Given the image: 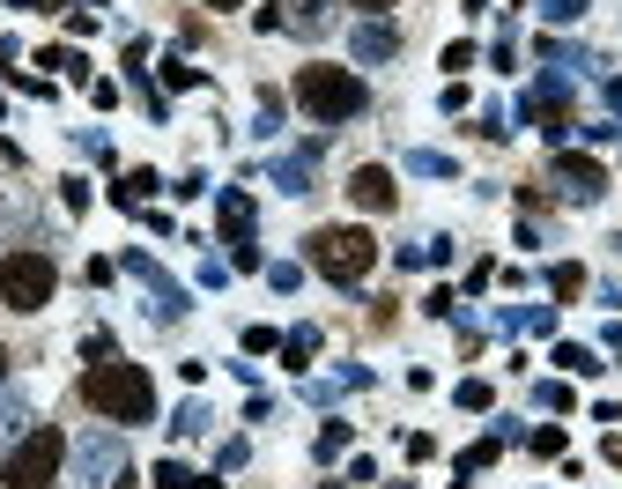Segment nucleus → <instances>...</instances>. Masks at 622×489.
<instances>
[{"instance_id": "obj_1", "label": "nucleus", "mask_w": 622, "mask_h": 489, "mask_svg": "<svg viewBox=\"0 0 622 489\" xmlns=\"http://www.w3.org/2000/svg\"><path fill=\"white\" fill-rule=\"evenodd\" d=\"M82 401L104 415V423H149L156 415V378L141 364H126V356H104V364H89L82 371Z\"/></svg>"}, {"instance_id": "obj_2", "label": "nucleus", "mask_w": 622, "mask_h": 489, "mask_svg": "<svg viewBox=\"0 0 622 489\" xmlns=\"http://www.w3.org/2000/svg\"><path fill=\"white\" fill-rule=\"evenodd\" d=\"M304 260H312V275H327L333 289H356L378 267V238L356 230V223H327V230L304 238Z\"/></svg>"}, {"instance_id": "obj_3", "label": "nucleus", "mask_w": 622, "mask_h": 489, "mask_svg": "<svg viewBox=\"0 0 622 489\" xmlns=\"http://www.w3.org/2000/svg\"><path fill=\"white\" fill-rule=\"evenodd\" d=\"M296 104L319 126H348L371 104V89H364V75H348V67H296Z\"/></svg>"}, {"instance_id": "obj_4", "label": "nucleus", "mask_w": 622, "mask_h": 489, "mask_svg": "<svg viewBox=\"0 0 622 489\" xmlns=\"http://www.w3.org/2000/svg\"><path fill=\"white\" fill-rule=\"evenodd\" d=\"M60 460H67V438H60L52 423H38V430H23V438L8 446L0 482H8V489H45L52 475H60Z\"/></svg>"}, {"instance_id": "obj_5", "label": "nucleus", "mask_w": 622, "mask_h": 489, "mask_svg": "<svg viewBox=\"0 0 622 489\" xmlns=\"http://www.w3.org/2000/svg\"><path fill=\"white\" fill-rule=\"evenodd\" d=\"M52 289H60V267H52V252H8L0 260V304L8 312H45L52 304Z\"/></svg>"}, {"instance_id": "obj_6", "label": "nucleus", "mask_w": 622, "mask_h": 489, "mask_svg": "<svg viewBox=\"0 0 622 489\" xmlns=\"http://www.w3.org/2000/svg\"><path fill=\"white\" fill-rule=\"evenodd\" d=\"M119 267H126V275H134L141 289H149V319H164V326H170V319H186V312H193V297H186V289L170 283V275L156 267V260H149V252H141V244L126 252Z\"/></svg>"}, {"instance_id": "obj_7", "label": "nucleus", "mask_w": 622, "mask_h": 489, "mask_svg": "<svg viewBox=\"0 0 622 489\" xmlns=\"http://www.w3.org/2000/svg\"><path fill=\"white\" fill-rule=\"evenodd\" d=\"M75 467H82V482H97V489H126V475H134L119 430H89L82 446H75Z\"/></svg>"}, {"instance_id": "obj_8", "label": "nucleus", "mask_w": 622, "mask_h": 489, "mask_svg": "<svg viewBox=\"0 0 622 489\" xmlns=\"http://www.w3.org/2000/svg\"><path fill=\"white\" fill-rule=\"evenodd\" d=\"M556 193L579 201V208H593L600 193H608V171H600L593 156H579V149H556Z\"/></svg>"}, {"instance_id": "obj_9", "label": "nucleus", "mask_w": 622, "mask_h": 489, "mask_svg": "<svg viewBox=\"0 0 622 489\" xmlns=\"http://www.w3.org/2000/svg\"><path fill=\"white\" fill-rule=\"evenodd\" d=\"M348 201L364 208V215H385V208L401 201V186H393L385 163H364V171H348Z\"/></svg>"}, {"instance_id": "obj_10", "label": "nucleus", "mask_w": 622, "mask_h": 489, "mask_svg": "<svg viewBox=\"0 0 622 489\" xmlns=\"http://www.w3.org/2000/svg\"><path fill=\"white\" fill-rule=\"evenodd\" d=\"M348 52H356L364 67H378V60H393V52H401V30H393L385 15H364V23L348 30Z\"/></svg>"}, {"instance_id": "obj_11", "label": "nucleus", "mask_w": 622, "mask_h": 489, "mask_svg": "<svg viewBox=\"0 0 622 489\" xmlns=\"http://www.w3.org/2000/svg\"><path fill=\"white\" fill-rule=\"evenodd\" d=\"M215 223H223V244H230V252H238V244H259L252 238V193H238V186L215 201Z\"/></svg>"}, {"instance_id": "obj_12", "label": "nucleus", "mask_w": 622, "mask_h": 489, "mask_svg": "<svg viewBox=\"0 0 622 489\" xmlns=\"http://www.w3.org/2000/svg\"><path fill=\"white\" fill-rule=\"evenodd\" d=\"M548 364L563 371V378H600V349H585V341H556V349H548Z\"/></svg>"}, {"instance_id": "obj_13", "label": "nucleus", "mask_w": 622, "mask_h": 489, "mask_svg": "<svg viewBox=\"0 0 622 489\" xmlns=\"http://www.w3.org/2000/svg\"><path fill=\"white\" fill-rule=\"evenodd\" d=\"M282 30H296V38H327L333 30V0H296L290 15H282Z\"/></svg>"}, {"instance_id": "obj_14", "label": "nucleus", "mask_w": 622, "mask_h": 489, "mask_svg": "<svg viewBox=\"0 0 622 489\" xmlns=\"http://www.w3.org/2000/svg\"><path fill=\"white\" fill-rule=\"evenodd\" d=\"M312 156H319V149H296V156H275V163H267V171H275V186H282V193H312Z\"/></svg>"}, {"instance_id": "obj_15", "label": "nucleus", "mask_w": 622, "mask_h": 489, "mask_svg": "<svg viewBox=\"0 0 622 489\" xmlns=\"http://www.w3.org/2000/svg\"><path fill=\"white\" fill-rule=\"evenodd\" d=\"M156 186H164L156 171H126L119 186H112V208H149V201H156Z\"/></svg>"}, {"instance_id": "obj_16", "label": "nucleus", "mask_w": 622, "mask_h": 489, "mask_svg": "<svg viewBox=\"0 0 622 489\" xmlns=\"http://www.w3.org/2000/svg\"><path fill=\"white\" fill-rule=\"evenodd\" d=\"M312 356H319V326H290V334H282V364L312 371Z\"/></svg>"}, {"instance_id": "obj_17", "label": "nucleus", "mask_w": 622, "mask_h": 489, "mask_svg": "<svg viewBox=\"0 0 622 489\" xmlns=\"http://www.w3.org/2000/svg\"><path fill=\"white\" fill-rule=\"evenodd\" d=\"M23 423H30V401H23L15 386H0V446H15V438H23Z\"/></svg>"}, {"instance_id": "obj_18", "label": "nucleus", "mask_w": 622, "mask_h": 489, "mask_svg": "<svg viewBox=\"0 0 622 489\" xmlns=\"http://www.w3.org/2000/svg\"><path fill=\"white\" fill-rule=\"evenodd\" d=\"M38 67H60L67 82H97V75H89V60L75 52V45H52V52H38Z\"/></svg>"}, {"instance_id": "obj_19", "label": "nucleus", "mask_w": 622, "mask_h": 489, "mask_svg": "<svg viewBox=\"0 0 622 489\" xmlns=\"http://www.w3.org/2000/svg\"><path fill=\"white\" fill-rule=\"evenodd\" d=\"M453 408H467V415H490V408H497L490 378H459V386H453Z\"/></svg>"}, {"instance_id": "obj_20", "label": "nucleus", "mask_w": 622, "mask_h": 489, "mask_svg": "<svg viewBox=\"0 0 622 489\" xmlns=\"http://www.w3.org/2000/svg\"><path fill=\"white\" fill-rule=\"evenodd\" d=\"M497 452H504V438H497V430H490L482 446H467V452H459V482H467V475H482V467H497Z\"/></svg>"}, {"instance_id": "obj_21", "label": "nucleus", "mask_w": 622, "mask_h": 489, "mask_svg": "<svg viewBox=\"0 0 622 489\" xmlns=\"http://www.w3.org/2000/svg\"><path fill=\"white\" fill-rule=\"evenodd\" d=\"M252 134H259V141L282 134V89H259V120H252Z\"/></svg>"}, {"instance_id": "obj_22", "label": "nucleus", "mask_w": 622, "mask_h": 489, "mask_svg": "<svg viewBox=\"0 0 622 489\" xmlns=\"http://www.w3.org/2000/svg\"><path fill=\"white\" fill-rule=\"evenodd\" d=\"M548 289H556L563 304H571V297L585 289V267H579V260H556V267H548Z\"/></svg>"}, {"instance_id": "obj_23", "label": "nucleus", "mask_w": 622, "mask_h": 489, "mask_svg": "<svg viewBox=\"0 0 622 489\" xmlns=\"http://www.w3.org/2000/svg\"><path fill=\"white\" fill-rule=\"evenodd\" d=\"M156 82H164V89H207V75H201V67H186V60H164Z\"/></svg>"}, {"instance_id": "obj_24", "label": "nucleus", "mask_w": 622, "mask_h": 489, "mask_svg": "<svg viewBox=\"0 0 622 489\" xmlns=\"http://www.w3.org/2000/svg\"><path fill=\"white\" fill-rule=\"evenodd\" d=\"M408 171H415V178H453V156H437V149H408Z\"/></svg>"}, {"instance_id": "obj_25", "label": "nucleus", "mask_w": 622, "mask_h": 489, "mask_svg": "<svg viewBox=\"0 0 622 489\" xmlns=\"http://www.w3.org/2000/svg\"><path fill=\"white\" fill-rule=\"evenodd\" d=\"M312 452H319V460H341V452H348V423H327V430H319V438H312Z\"/></svg>"}, {"instance_id": "obj_26", "label": "nucleus", "mask_w": 622, "mask_h": 489, "mask_svg": "<svg viewBox=\"0 0 622 489\" xmlns=\"http://www.w3.org/2000/svg\"><path fill=\"white\" fill-rule=\"evenodd\" d=\"M519 8H526V0H519ZM541 8V23H579L585 15V0H534Z\"/></svg>"}, {"instance_id": "obj_27", "label": "nucleus", "mask_w": 622, "mask_h": 489, "mask_svg": "<svg viewBox=\"0 0 622 489\" xmlns=\"http://www.w3.org/2000/svg\"><path fill=\"white\" fill-rule=\"evenodd\" d=\"M534 401L548 408V415H563V408H571V386H563V378H541V386H534Z\"/></svg>"}, {"instance_id": "obj_28", "label": "nucleus", "mask_w": 622, "mask_h": 489, "mask_svg": "<svg viewBox=\"0 0 622 489\" xmlns=\"http://www.w3.org/2000/svg\"><path fill=\"white\" fill-rule=\"evenodd\" d=\"M526 452H541V460H563V430H556V423H541L534 438H526Z\"/></svg>"}, {"instance_id": "obj_29", "label": "nucleus", "mask_w": 622, "mask_h": 489, "mask_svg": "<svg viewBox=\"0 0 622 489\" xmlns=\"http://www.w3.org/2000/svg\"><path fill=\"white\" fill-rule=\"evenodd\" d=\"M201 475L193 467H178V460H156V489H193Z\"/></svg>"}, {"instance_id": "obj_30", "label": "nucleus", "mask_w": 622, "mask_h": 489, "mask_svg": "<svg viewBox=\"0 0 622 489\" xmlns=\"http://www.w3.org/2000/svg\"><path fill=\"white\" fill-rule=\"evenodd\" d=\"M275 349H282L275 326H245V356H275Z\"/></svg>"}, {"instance_id": "obj_31", "label": "nucleus", "mask_w": 622, "mask_h": 489, "mask_svg": "<svg viewBox=\"0 0 622 489\" xmlns=\"http://www.w3.org/2000/svg\"><path fill=\"white\" fill-rule=\"evenodd\" d=\"M170 430H178V438H193V430H207V408H201V401H186L178 415H170Z\"/></svg>"}, {"instance_id": "obj_32", "label": "nucleus", "mask_w": 622, "mask_h": 489, "mask_svg": "<svg viewBox=\"0 0 622 489\" xmlns=\"http://www.w3.org/2000/svg\"><path fill=\"white\" fill-rule=\"evenodd\" d=\"M519 326H526V334H556V304H526Z\"/></svg>"}, {"instance_id": "obj_33", "label": "nucleus", "mask_w": 622, "mask_h": 489, "mask_svg": "<svg viewBox=\"0 0 622 489\" xmlns=\"http://www.w3.org/2000/svg\"><path fill=\"white\" fill-rule=\"evenodd\" d=\"M467 67H474V45H467V38H459V45H445V75H467Z\"/></svg>"}, {"instance_id": "obj_34", "label": "nucleus", "mask_w": 622, "mask_h": 489, "mask_svg": "<svg viewBox=\"0 0 622 489\" xmlns=\"http://www.w3.org/2000/svg\"><path fill=\"white\" fill-rule=\"evenodd\" d=\"M60 201H67V215H82L89 208V178H60Z\"/></svg>"}, {"instance_id": "obj_35", "label": "nucleus", "mask_w": 622, "mask_h": 489, "mask_svg": "<svg viewBox=\"0 0 622 489\" xmlns=\"http://www.w3.org/2000/svg\"><path fill=\"white\" fill-rule=\"evenodd\" d=\"M267 283H275V289H282V297H290V289L304 283V267H296V260H275V267H267Z\"/></svg>"}, {"instance_id": "obj_36", "label": "nucleus", "mask_w": 622, "mask_h": 489, "mask_svg": "<svg viewBox=\"0 0 622 489\" xmlns=\"http://www.w3.org/2000/svg\"><path fill=\"white\" fill-rule=\"evenodd\" d=\"M89 104H97V112H112V104H119V82L97 75V82H89Z\"/></svg>"}, {"instance_id": "obj_37", "label": "nucleus", "mask_w": 622, "mask_h": 489, "mask_svg": "<svg viewBox=\"0 0 622 489\" xmlns=\"http://www.w3.org/2000/svg\"><path fill=\"white\" fill-rule=\"evenodd\" d=\"M422 312H430V319H453L459 297H453V289H430V304H422Z\"/></svg>"}, {"instance_id": "obj_38", "label": "nucleus", "mask_w": 622, "mask_h": 489, "mask_svg": "<svg viewBox=\"0 0 622 489\" xmlns=\"http://www.w3.org/2000/svg\"><path fill=\"white\" fill-rule=\"evenodd\" d=\"M422 267H453V238H430V244H422Z\"/></svg>"}, {"instance_id": "obj_39", "label": "nucleus", "mask_w": 622, "mask_h": 489, "mask_svg": "<svg viewBox=\"0 0 622 489\" xmlns=\"http://www.w3.org/2000/svg\"><path fill=\"white\" fill-rule=\"evenodd\" d=\"M490 283H497V267H490V260H474V267H467V297H482Z\"/></svg>"}, {"instance_id": "obj_40", "label": "nucleus", "mask_w": 622, "mask_h": 489, "mask_svg": "<svg viewBox=\"0 0 622 489\" xmlns=\"http://www.w3.org/2000/svg\"><path fill=\"white\" fill-rule=\"evenodd\" d=\"M82 356H89V364H104V356H112V334H104V326H97V334H82Z\"/></svg>"}, {"instance_id": "obj_41", "label": "nucleus", "mask_w": 622, "mask_h": 489, "mask_svg": "<svg viewBox=\"0 0 622 489\" xmlns=\"http://www.w3.org/2000/svg\"><path fill=\"white\" fill-rule=\"evenodd\" d=\"M230 283V260H201V289H223Z\"/></svg>"}, {"instance_id": "obj_42", "label": "nucleus", "mask_w": 622, "mask_h": 489, "mask_svg": "<svg viewBox=\"0 0 622 489\" xmlns=\"http://www.w3.org/2000/svg\"><path fill=\"white\" fill-rule=\"evenodd\" d=\"M8 8H30V15H52V8H67V0H8Z\"/></svg>"}, {"instance_id": "obj_43", "label": "nucleus", "mask_w": 622, "mask_h": 489, "mask_svg": "<svg viewBox=\"0 0 622 489\" xmlns=\"http://www.w3.org/2000/svg\"><path fill=\"white\" fill-rule=\"evenodd\" d=\"M356 15H385V8H401V0H348Z\"/></svg>"}, {"instance_id": "obj_44", "label": "nucleus", "mask_w": 622, "mask_h": 489, "mask_svg": "<svg viewBox=\"0 0 622 489\" xmlns=\"http://www.w3.org/2000/svg\"><path fill=\"white\" fill-rule=\"evenodd\" d=\"M608 112L622 120V75H608Z\"/></svg>"}, {"instance_id": "obj_45", "label": "nucleus", "mask_w": 622, "mask_h": 489, "mask_svg": "<svg viewBox=\"0 0 622 489\" xmlns=\"http://www.w3.org/2000/svg\"><path fill=\"white\" fill-rule=\"evenodd\" d=\"M593 415H600V423H622V401H608V408H593Z\"/></svg>"}, {"instance_id": "obj_46", "label": "nucleus", "mask_w": 622, "mask_h": 489, "mask_svg": "<svg viewBox=\"0 0 622 489\" xmlns=\"http://www.w3.org/2000/svg\"><path fill=\"white\" fill-rule=\"evenodd\" d=\"M207 8H245V0H207Z\"/></svg>"}, {"instance_id": "obj_47", "label": "nucleus", "mask_w": 622, "mask_h": 489, "mask_svg": "<svg viewBox=\"0 0 622 489\" xmlns=\"http://www.w3.org/2000/svg\"><path fill=\"white\" fill-rule=\"evenodd\" d=\"M0 378H8V349H0Z\"/></svg>"}, {"instance_id": "obj_48", "label": "nucleus", "mask_w": 622, "mask_h": 489, "mask_svg": "<svg viewBox=\"0 0 622 489\" xmlns=\"http://www.w3.org/2000/svg\"><path fill=\"white\" fill-rule=\"evenodd\" d=\"M0 112H8V97H0Z\"/></svg>"}, {"instance_id": "obj_49", "label": "nucleus", "mask_w": 622, "mask_h": 489, "mask_svg": "<svg viewBox=\"0 0 622 489\" xmlns=\"http://www.w3.org/2000/svg\"><path fill=\"white\" fill-rule=\"evenodd\" d=\"M89 8H104V0H89Z\"/></svg>"}]
</instances>
